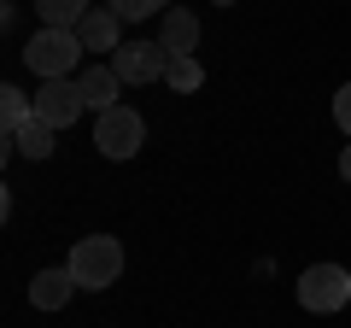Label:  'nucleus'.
<instances>
[{
    "mask_svg": "<svg viewBox=\"0 0 351 328\" xmlns=\"http://www.w3.org/2000/svg\"><path fill=\"white\" fill-rule=\"evenodd\" d=\"M53 135H59V129H53L47 117H29V124L18 129V135H6V141H12V152H24V159H53V147H59Z\"/></svg>",
    "mask_w": 351,
    "mask_h": 328,
    "instance_id": "nucleus-11",
    "label": "nucleus"
},
{
    "mask_svg": "<svg viewBox=\"0 0 351 328\" xmlns=\"http://www.w3.org/2000/svg\"><path fill=\"white\" fill-rule=\"evenodd\" d=\"M71 293H76V276H71V270H41V276L29 281V305H36V311H64Z\"/></svg>",
    "mask_w": 351,
    "mask_h": 328,
    "instance_id": "nucleus-9",
    "label": "nucleus"
},
{
    "mask_svg": "<svg viewBox=\"0 0 351 328\" xmlns=\"http://www.w3.org/2000/svg\"><path fill=\"white\" fill-rule=\"evenodd\" d=\"M82 112H88V100H82V82H76V76H53V82L36 89V117H47L53 129L76 124Z\"/></svg>",
    "mask_w": 351,
    "mask_h": 328,
    "instance_id": "nucleus-5",
    "label": "nucleus"
},
{
    "mask_svg": "<svg viewBox=\"0 0 351 328\" xmlns=\"http://www.w3.org/2000/svg\"><path fill=\"white\" fill-rule=\"evenodd\" d=\"M339 176L351 182V141H346V152H339Z\"/></svg>",
    "mask_w": 351,
    "mask_h": 328,
    "instance_id": "nucleus-17",
    "label": "nucleus"
},
{
    "mask_svg": "<svg viewBox=\"0 0 351 328\" xmlns=\"http://www.w3.org/2000/svg\"><path fill=\"white\" fill-rule=\"evenodd\" d=\"M112 71L123 76L129 89H135V82H158V76L170 71V53H164L158 41H123V47L112 53Z\"/></svg>",
    "mask_w": 351,
    "mask_h": 328,
    "instance_id": "nucleus-6",
    "label": "nucleus"
},
{
    "mask_svg": "<svg viewBox=\"0 0 351 328\" xmlns=\"http://www.w3.org/2000/svg\"><path fill=\"white\" fill-rule=\"evenodd\" d=\"M299 305L304 311H346L351 305V270L346 264H311L299 276Z\"/></svg>",
    "mask_w": 351,
    "mask_h": 328,
    "instance_id": "nucleus-3",
    "label": "nucleus"
},
{
    "mask_svg": "<svg viewBox=\"0 0 351 328\" xmlns=\"http://www.w3.org/2000/svg\"><path fill=\"white\" fill-rule=\"evenodd\" d=\"M106 6H112L117 18H152V6H147V0H106Z\"/></svg>",
    "mask_w": 351,
    "mask_h": 328,
    "instance_id": "nucleus-16",
    "label": "nucleus"
},
{
    "mask_svg": "<svg viewBox=\"0 0 351 328\" xmlns=\"http://www.w3.org/2000/svg\"><path fill=\"white\" fill-rule=\"evenodd\" d=\"M36 12L47 30H76L88 18V0H36Z\"/></svg>",
    "mask_w": 351,
    "mask_h": 328,
    "instance_id": "nucleus-13",
    "label": "nucleus"
},
{
    "mask_svg": "<svg viewBox=\"0 0 351 328\" xmlns=\"http://www.w3.org/2000/svg\"><path fill=\"white\" fill-rule=\"evenodd\" d=\"M76 82H82L88 112H112V106H117V89H123V76H117L112 65H94V71H82Z\"/></svg>",
    "mask_w": 351,
    "mask_h": 328,
    "instance_id": "nucleus-10",
    "label": "nucleus"
},
{
    "mask_svg": "<svg viewBox=\"0 0 351 328\" xmlns=\"http://www.w3.org/2000/svg\"><path fill=\"white\" fill-rule=\"evenodd\" d=\"M147 6H152V12H164V0H147Z\"/></svg>",
    "mask_w": 351,
    "mask_h": 328,
    "instance_id": "nucleus-18",
    "label": "nucleus"
},
{
    "mask_svg": "<svg viewBox=\"0 0 351 328\" xmlns=\"http://www.w3.org/2000/svg\"><path fill=\"white\" fill-rule=\"evenodd\" d=\"M64 270H71L76 288H88V293H94V288H112V281L123 276V246H117L112 235H82L71 246V264H64Z\"/></svg>",
    "mask_w": 351,
    "mask_h": 328,
    "instance_id": "nucleus-1",
    "label": "nucleus"
},
{
    "mask_svg": "<svg viewBox=\"0 0 351 328\" xmlns=\"http://www.w3.org/2000/svg\"><path fill=\"white\" fill-rule=\"evenodd\" d=\"M158 47L170 53V59H188V53L199 47V18L182 12V6H170V12H164V30H158Z\"/></svg>",
    "mask_w": 351,
    "mask_h": 328,
    "instance_id": "nucleus-8",
    "label": "nucleus"
},
{
    "mask_svg": "<svg viewBox=\"0 0 351 328\" xmlns=\"http://www.w3.org/2000/svg\"><path fill=\"white\" fill-rule=\"evenodd\" d=\"M141 141H147V124H141V112H129V106H112V112H100V124H94V147H100L106 159H135Z\"/></svg>",
    "mask_w": 351,
    "mask_h": 328,
    "instance_id": "nucleus-4",
    "label": "nucleus"
},
{
    "mask_svg": "<svg viewBox=\"0 0 351 328\" xmlns=\"http://www.w3.org/2000/svg\"><path fill=\"white\" fill-rule=\"evenodd\" d=\"M217 6H228V0H217Z\"/></svg>",
    "mask_w": 351,
    "mask_h": 328,
    "instance_id": "nucleus-19",
    "label": "nucleus"
},
{
    "mask_svg": "<svg viewBox=\"0 0 351 328\" xmlns=\"http://www.w3.org/2000/svg\"><path fill=\"white\" fill-rule=\"evenodd\" d=\"M29 117H36V94H24V89H0V124H6V135H18Z\"/></svg>",
    "mask_w": 351,
    "mask_h": 328,
    "instance_id": "nucleus-12",
    "label": "nucleus"
},
{
    "mask_svg": "<svg viewBox=\"0 0 351 328\" xmlns=\"http://www.w3.org/2000/svg\"><path fill=\"white\" fill-rule=\"evenodd\" d=\"M164 82H170V94H193V89L205 82V65L193 59V53H188V59H170V71H164Z\"/></svg>",
    "mask_w": 351,
    "mask_h": 328,
    "instance_id": "nucleus-14",
    "label": "nucleus"
},
{
    "mask_svg": "<svg viewBox=\"0 0 351 328\" xmlns=\"http://www.w3.org/2000/svg\"><path fill=\"white\" fill-rule=\"evenodd\" d=\"M76 36H82L88 53H117L123 47V18H117L112 6H100V12H88L82 24H76Z\"/></svg>",
    "mask_w": 351,
    "mask_h": 328,
    "instance_id": "nucleus-7",
    "label": "nucleus"
},
{
    "mask_svg": "<svg viewBox=\"0 0 351 328\" xmlns=\"http://www.w3.org/2000/svg\"><path fill=\"white\" fill-rule=\"evenodd\" d=\"M82 36H76V30H47L41 24L36 36H29V47H24V65L29 71L41 76V82H53V76H71L76 65H82Z\"/></svg>",
    "mask_w": 351,
    "mask_h": 328,
    "instance_id": "nucleus-2",
    "label": "nucleus"
},
{
    "mask_svg": "<svg viewBox=\"0 0 351 328\" xmlns=\"http://www.w3.org/2000/svg\"><path fill=\"white\" fill-rule=\"evenodd\" d=\"M334 124H339V129L351 135V82H346V89L334 94Z\"/></svg>",
    "mask_w": 351,
    "mask_h": 328,
    "instance_id": "nucleus-15",
    "label": "nucleus"
}]
</instances>
